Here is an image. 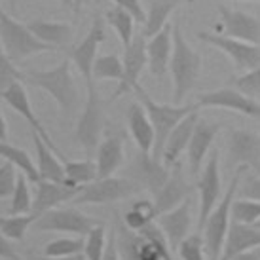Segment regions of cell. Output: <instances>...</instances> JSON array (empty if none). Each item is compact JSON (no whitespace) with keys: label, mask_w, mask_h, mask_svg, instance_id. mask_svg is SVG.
Instances as JSON below:
<instances>
[{"label":"cell","mask_w":260,"mask_h":260,"mask_svg":"<svg viewBox=\"0 0 260 260\" xmlns=\"http://www.w3.org/2000/svg\"><path fill=\"white\" fill-rule=\"evenodd\" d=\"M25 86L40 87L57 101L65 118H73L78 110V87L71 74V59H63L53 69H27L23 71Z\"/></svg>","instance_id":"obj_1"},{"label":"cell","mask_w":260,"mask_h":260,"mask_svg":"<svg viewBox=\"0 0 260 260\" xmlns=\"http://www.w3.org/2000/svg\"><path fill=\"white\" fill-rule=\"evenodd\" d=\"M169 71L173 76V103L181 105L200 80L202 57L186 42L179 23H173V53H171Z\"/></svg>","instance_id":"obj_2"},{"label":"cell","mask_w":260,"mask_h":260,"mask_svg":"<svg viewBox=\"0 0 260 260\" xmlns=\"http://www.w3.org/2000/svg\"><path fill=\"white\" fill-rule=\"evenodd\" d=\"M245 166H239L236 173L232 175V181L228 190L224 192V198L217 203V207L211 211L205 224L202 228L203 236V249H205V260H218L222 253V245L228 228H230V213L232 203H234V196L238 194L239 182H241V175L245 173Z\"/></svg>","instance_id":"obj_3"},{"label":"cell","mask_w":260,"mask_h":260,"mask_svg":"<svg viewBox=\"0 0 260 260\" xmlns=\"http://www.w3.org/2000/svg\"><path fill=\"white\" fill-rule=\"evenodd\" d=\"M135 95L139 97V103L145 107L146 114L152 122V127H154V146H152L150 156L161 159L164 145H166V139L169 137V133L190 112L198 110V105L196 103L194 105H161V103H156L152 101L150 95L141 87V84L135 87Z\"/></svg>","instance_id":"obj_4"},{"label":"cell","mask_w":260,"mask_h":260,"mask_svg":"<svg viewBox=\"0 0 260 260\" xmlns=\"http://www.w3.org/2000/svg\"><path fill=\"white\" fill-rule=\"evenodd\" d=\"M0 44L14 65H21L25 59L44 51H59L50 44L38 40L27 25L19 23L12 15L0 10Z\"/></svg>","instance_id":"obj_5"},{"label":"cell","mask_w":260,"mask_h":260,"mask_svg":"<svg viewBox=\"0 0 260 260\" xmlns=\"http://www.w3.org/2000/svg\"><path fill=\"white\" fill-rule=\"evenodd\" d=\"M87 99L84 105V110L80 114L74 129V141L82 146L86 152L87 159L97 152V146L101 143V135L107 127V118H105V101L97 91L95 80H87Z\"/></svg>","instance_id":"obj_6"},{"label":"cell","mask_w":260,"mask_h":260,"mask_svg":"<svg viewBox=\"0 0 260 260\" xmlns=\"http://www.w3.org/2000/svg\"><path fill=\"white\" fill-rule=\"evenodd\" d=\"M141 192L135 181L129 177H107V179H95L86 186H82L80 194L73 200V205H105L114 203L120 200H125L129 196H135Z\"/></svg>","instance_id":"obj_7"},{"label":"cell","mask_w":260,"mask_h":260,"mask_svg":"<svg viewBox=\"0 0 260 260\" xmlns=\"http://www.w3.org/2000/svg\"><path fill=\"white\" fill-rule=\"evenodd\" d=\"M101 220L87 217L82 211L74 207H63V209H50L42 213L32 222L35 232H69L76 234L78 238H86L95 226H99Z\"/></svg>","instance_id":"obj_8"},{"label":"cell","mask_w":260,"mask_h":260,"mask_svg":"<svg viewBox=\"0 0 260 260\" xmlns=\"http://www.w3.org/2000/svg\"><path fill=\"white\" fill-rule=\"evenodd\" d=\"M169 173H171V169L164 166L161 159H156L146 152L137 150L131 164L125 167L123 177H129L131 181H135L141 186V190H146L152 196H156L167 182Z\"/></svg>","instance_id":"obj_9"},{"label":"cell","mask_w":260,"mask_h":260,"mask_svg":"<svg viewBox=\"0 0 260 260\" xmlns=\"http://www.w3.org/2000/svg\"><path fill=\"white\" fill-rule=\"evenodd\" d=\"M107 40V21L101 14L93 15V23L87 30V35L82 38L80 44H74L67 50V57L78 67L84 80H91V69L93 61L97 59V48Z\"/></svg>","instance_id":"obj_10"},{"label":"cell","mask_w":260,"mask_h":260,"mask_svg":"<svg viewBox=\"0 0 260 260\" xmlns=\"http://www.w3.org/2000/svg\"><path fill=\"white\" fill-rule=\"evenodd\" d=\"M220 23L215 27V32L220 37L236 38L241 42L260 46V19L254 15L218 4Z\"/></svg>","instance_id":"obj_11"},{"label":"cell","mask_w":260,"mask_h":260,"mask_svg":"<svg viewBox=\"0 0 260 260\" xmlns=\"http://www.w3.org/2000/svg\"><path fill=\"white\" fill-rule=\"evenodd\" d=\"M146 42H148V38L141 30L133 37L129 46L123 48V78L122 82H118V87H116V91L112 93L109 103L116 101L118 97L129 93V91H135V87L139 86V76L143 73V69L148 65Z\"/></svg>","instance_id":"obj_12"},{"label":"cell","mask_w":260,"mask_h":260,"mask_svg":"<svg viewBox=\"0 0 260 260\" xmlns=\"http://www.w3.org/2000/svg\"><path fill=\"white\" fill-rule=\"evenodd\" d=\"M198 38L202 42L213 44L218 50H222L228 57L232 59V63L236 67V71H243L249 73L253 69L260 67V46L249 42H241L236 38L220 37L217 32H198Z\"/></svg>","instance_id":"obj_13"},{"label":"cell","mask_w":260,"mask_h":260,"mask_svg":"<svg viewBox=\"0 0 260 260\" xmlns=\"http://www.w3.org/2000/svg\"><path fill=\"white\" fill-rule=\"evenodd\" d=\"M198 192H200V217H198V230L202 234V228L211 211L217 207L218 196H220V159L218 150L211 152L207 164L203 167L202 177L198 181Z\"/></svg>","instance_id":"obj_14"},{"label":"cell","mask_w":260,"mask_h":260,"mask_svg":"<svg viewBox=\"0 0 260 260\" xmlns=\"http://www.w3.org/2000/svg\"><path fill=\"white\" fill-rule=\"evenodd\" d=\"M230 167L245 166L260 171V135L251 129H230L226 133Z\"/></svg>","instance_id":"obj_15"},{"label":"cell","mask_w":260,"mask_h":260,"mask_svg":"<svg viewBox=\"0 0 260 260\" xmlns=\"http://www.w3.org/2000/svg\"><path fill=\"white\" fill-rule=\"evenodd\" d=\"M196 105H198V109L218 107V109L236 110L239 114L260 120V103L253 97H249V95L241 93L239 89H234V87H220L215 91L202 93L198 97Z\"/></svg>","instance_id":"obj_16"},{"label":"cell","mask_w":260,"mask_h":260,"mask_svg":"<svg viewBox=\"0 0 260 260\" xmlns=\"http://www.w3.org/2000/svg\"><path fill=\"white\" fill-rule=\"evenodd\" d=\"M123 146L125 135L120 127L109 123V129L105 133L97 152H95V164H97V179H107L123 166Z\"/></svg>","instance_id":"obj_17"},{"label":"cell","mask_w":260,"mask_h":260,"mask_svg":"<svg viewBox=\"0 0 260 260\" xmlns=\"http://www.w3.org/2000/svg\"><path fill=\"white\" fill-rule=\"evenodd\" d=\"M192 192V186L188 184L184 179V167L181 161H177L171 167V173L167 182L161 186L158 194L154 196V211H156V218L159 215H164L167 211L175 209L177 205H181L184 200H188V196Z\"/></svg>","instance_id":"obj_18"},{"label":"cell","mask_w":260,"mask_h":260,"mask_svg":"<svg viewBox=\"0 0 260 260\" xmlns=\"http://www.w3.org/2000/svg\"><path fill=\"white\" fill-rule=\"evenodd\" d=\"M2 99L12 107V109L17 112V114H21L25 120H27V123H29L30 127H32V131H37L38 135L44 139V143L50 146L51 150L57 154L59 158L65 161V154L59 150L57 146H55V143L51 141L50 133L44 129L42 123L38 122V118L35 116V112H32V109H30V101H29V95H27V89H25V84L23 82H15V84H12V86L8 87L6 91H4V95H2Z\"/></svg>","instance_id":"obj_19"},{"label":"cell","mask_w":260,"mask_h":260,"mask_svg":"<svg viewBox=\"0 0 260 260\" xmlns=\"http://www.w3.org/2000/svg\"><path fill=\"white\" fill-rule=\"evenodd\" d=\"M158 226L166 234L167 241L171 245V251H177L181 241L188 236V230L192 226V202L184 200L175 209L167 211L156 218Z\"/></svg>","instance_id":"obj_20"},{"label":"cell","mask_w":260,"mask_h":260,"mask_svg":"<svg viewBox=\"0 0 260 260\" xmlns=\"http://www.w3.org/2000/svg\"><path fill=\"white\" fill-rule=\"evenodd\" d=\"M171 53H173V23H166V27L146 42L148 69L154 78H161L167 73L171 63Z\"/></svg>","instance_id":"obj_21"},{"label":"cell","mask_w":260,"mask_h":260,"mask_svg":"<svg viewBox=\"0 0 260 260\" xmlns=\"http://www.w3.org/2000/svg\"><path fill=\"white\" fill-rule=\"evenodd\" d=\"M80 190H82V186H69V184H61V182H37V194L32 200V211L30 213L40 217L42 213L55 209L61 203L73 202L74 198L80 194Z\"/></svg>","instance_id":"obj_22"},{"label":"cell","mask_w":260,"mask_h":260,"mask_svg":"<svg viewBox=\"0 0 260 260\" xmlns=\"http://www.w3.org/2000/svg\"><path fill=\"white\" fill-rule=\"evenodd\" d=\"M260 247V228L254 224L230 222L226 239H224L222 253L218 260H232L234 256Z\"/></svg>","instance_id":"obj_23"},{"label":"cell","mask_w":260,"mask_h":260,"mask_svg":"<svg viewBox=\"0 0 260 260\" xmlns=\"http://www.w3.org/2000/svg\"><path fill=\"white\" fill-rule=\"evenodd\" d=\"M220 125L215 122H207V120H198L192 133V139L188 143V166H190V173L192 177L200 175V167H202L203 159L207 156L213 141L217 137Z\"/></svg>","instance_id":"obj_24"},{"label":"cell","mask_w":260,"mask_h":260,"mask_svg":"<svg viewBox=\"0 0 260 260\" xmlns=\"http://www.w3.org/2000/svg\"><path fill=\"white\" fill-rule=\"evenodd\" d=\"M200 120V114L198 112H190V114L181 120L173 127V131L169 133V137L166 139V145H164V152H161V161L164 166H167L169 169L179 161L181 154L188 148V143L192 139V133H194L196 123Z\"/></svg>","instance_id":"obj_25"},{"label":"cell","mask_w":260,"mask_h":260,"mask_svg":"<svg viewBox=\"0 0 260 260\" xmlns=\"http://www.w3.org/2000/svg\"><path fill=\"white\" fill-rule=\"evenodd\" d=\"M125 118H127V127H129V133L137 148L141 152L150 154L154 146V127H152L145 107L137 101L129 103V107L125 110Z\"/></svg>","instance_id":"obj_26"},{"label":"cell","mask_w":260,"mask_h":260,"mask_svg":"<svg viewBox=\"0 0 260 260\" xmlns=\"http://www.w3.org/2000/svg\"><path fill=\"white\" fill-rule=\"evenodd\" d=\"M29 30L42 42L50 44L59 51L69 50L71 40L74 37V27L71 23H57V21H44V19H32L27 23Z\"/></svg>","instance_id":"obj_27"},{"label":"cell","mask_w":260,"mask_h":260,"mask_svg":"<svg viewBox=\"0 0 260 260\" xmlns=\"http://www.w3.org/2000/svg\"><path fill=\"white\" fill-rule=\"evenodd\" d=\"M30 137H32V143H35V148H37V158H38L37 169H38V175H40V181H51V182L67 184L65 167L59 161L57 154L44 143V139L38 135L37 131H30Z\"/></svg>","instance_id":"obj_28"},{"label":"cell","mask_w":260,"mask_h":260,"mask_svg":"<svg viewBox=\"0 0 260 260\" xmlns=\"http://www.w3.org/2000/svg\"><path fill=\"white\" fill-rule=\"evenodd\" d=\"M181 0H150V6L146 10V19L143 23V32L146 38H152L169 23V15L173 14Z\"/></svg>","instance_id":"obj_29"},{"label":"cell","mask_w":260,"mask_h":260,"mask_svg":"<svg viewBox=\"0 0 260 260\" xmlns=\"http://www.w3.org/2000/svg\"><path fill=\"white\" fill-rule=\"evenodd\" d=\"M116 247L120 260H139V251L143 245V236L139 232L127 228V224L123 222V218L116 217Z\"/></svg>","instance_id":"obj_30"},{"label":"cell","mask_w":260,"mask_h":260,"mask_svg":"<svg viewBox=\"0 0 260 260\" xmlns=\"http://www.w3.org/2000/svg\"><path fill=\"white\" fill-rule=\"evenodd\" d=\"M0 156L6 159V161H10V164H14L21 173H25V177L30 182H35V184L40 182V175H38L37 166L32 164L30 156L23 148L10 145L8 141H0Z\"/></svg>","instance_id":"obj_31"},{"label":"cell","mask_w":260,"mask_h":260,"mask_svg":"<svg viewBox=\"0 0 260 260\" xmlns=\"http://www.w3.org/2000/svg\"><path fill=\"white\" fill-rule=\"evenodd\" d=\"M105 21L118 32L123 48L129 46L133 37H135V19L129 12L122 10L120 6H112L105 12Z\"/></svg>","instance_id":"obj_32"},{"label":"cell","mask_w":260,"mask_h":260,"mask_svg":"<svg viewBox=\"0 0 260 260\" xmlns=\"http://www.w3.org/2000/svg\"><path fill=\"white\" fill-rule=\"evenodd\" d=\"M63 167H65L67 184L71 186H86L97 179V164L91 159H82V161L65 159Z\"/></svg>","instance_id":"obj_33"},{"label":"cell","mask_w":260,"mask_h":260,"mask_svg":"<svg viewBox=\"0 0 260 260\" xmlns=\"http://www.w3.org/2000/svg\"><path fill=\"white\" fill-rule=\"evenodd\" d=\"M91 78L93 80H118L123 78V63L116 53H105L97 55L91 69Z\"/></svg>","instance_id":"obj_34"},{"label":"cell","mask_w":260,"mask_h":260,"mask_svg":"<svg viewBox=\"0 0 260 260\" xmlns=\"http://www.w3.org/2000/svg\"><path fill=\"white\" fill-rule=\"evenodd\" d=\"M38 218L35 213L27 215H10V217H0V232L12 241H23L25 234L29 230V226Z\"/></svg>","instance_id":"obj_35"},{"label":"cell","mask_w":260,"mask_h":260,"mask_svg":"<svg viewBox=\"0 0 260 260\" xmlns=\"http://www.w3.org/2000/svg\"><path fill=\"white\" fill-rule=\"evenodd\" d=\"M152 220H156V211H154V203L148 202V200L135 202L123 215V222L127 224V228L135 232L145 228L146 224L152 222Z\"/></svg>","instance_id":"obj_36"},{"label":"cell","mask_w":260,"mask_h":260,"mask_svg":"<svg viewBox=\"0 0 260 260\" xmlns=\"http://www.w3.org/2000/svg\"><path fill=\"white\" fill-rule=\"evenodd\" d=\"M84 247H86V238H59L55 241H50L42 249V253L48 256L63 258V256L84 254Z\"/></svg>","instance_id":"obj_37"},{"label":"cell","mask_w":260,"mask_h":260,"mask_svg":"<svg viewBox=\"0 0 260 260\" xmlns=\"http://www.w3.org/2000/svg\"><path fill=\"white\" fill-rule=\"evenodd\" d=\"M27 177L25 173H17V182H15V190L12 196V203H10V215H27L32 211V202H30V190L27 184Z\"/></svg>","instance_id":"obj_38"},{"label":"cell","mask_w":260,"mask_h":260,"mask_svg":"<svg viewBox=\"0 0 260 260\" xmlns=\"http://www.w3.org/2000/svg\"><path fill=\"white\" fill-rule=\"evenodd\" d=\"M232 220L241 224H256L260 220V202L254 200H236L232 203Z\"/></svg>","instance_id":"obj_39"},{"label":"cell","mask_w":260,"mask_h":260,"mask_svg":"<svg viewBox=\"0 0 260 260\" xmlns=\"http://www.w3.org/2000/svg\"><path fill=\"white\" fill-rule=\"evenodd\" d=\"M105 247H107V226H105V222H101L86 236L84 256L87 260H103Z\"/></svg>","instance_id":"obj_40"},{"label":"cell","mask_w":260,"mask_h":260,"mask_svg":"<svg viewBox=\"0 0 260 260\" xmlns=\"http://www.w3.org/2000/svg\"><path fill=\"white\" fill-rule=\"evenodd\" d=\"M15 82H23V71H19L17 65L10 61V57L4 53L2 44H0V99L8 87Z\"/></svg>","instance_id":"obj_41"},{"label":"cell","mask_w":260,"mask_h":260,"mask_svg":"<svg viewBox=\"0 0 260 260\" xmlns=\"http://www.w3.org/2000/svg\"><path fill=\"white\" fill-rule=\"evenodd\" d=\"M139 234L158 247V251L161 253V258H164V260H173V254H171V245H169L166 234L161 232V228L158 226V222H156V220H152V222L146 224L145 228H141V230H139Z\"/></svg>","instance_id":"obj_42"},{"label":"cell","mask_w":260,"mask_h":260,"mask_svg":"<svg viewBox=\"0 0 260 260\" xmlns=\"http://www.w3.org/2000/svg\"><path fill=\"white\" fill-rule=\"evenodd\" d=\"M181 260H205V249H203V236L200 232L190 234L181 241L177 249Z\"/></svg>","instance_id":"obj_43"},{"label":"cell","mask_w":260,"mask_h":260,"mask_svg":"<svg viewBox=\"0 0 260 260\" xmlns=\"http://www.w3.org/2000/svg\"><path fill=\"white\" fill-rule=\"evenodd\" d=\"M234 84H236V87H238L241 93L249 95L253 99L260 97V67L238 76V78L234 80Z\"/></svg>","instance_id":"obj_44"},{"label":"cell","mask_w":260,"mask_h":260,"mask_svg":"<svg viewBox=\"0 0 260 260\" xmlns=\"http://www.w3.org/2000/svg\"><path fill=\"white\" fill-rule=\"evenodd\" d=\"M15 182H17V175H15V166L6 161L0 167V200L2 198H10L14 196Z\"/></svg>","instance_id":"obj_45"},{"label":"cell","mask_w":260,"mask_h":260,"mask_svg":"<svg viewBox=\"0 0 260 260\" xmlns=\"http://www.w3.org/2000/svg\"><path fill=\"white\" fill-rule=\"evenodd\" d=\"M116 6H120L122 10L129 12L133 15V19L139 23H145L146 19V10L143 8L141 0H112Z\"/></svg>","instance_id":"obj_46"},{"label":"cell","mask_w":260,"mask_h":260,"mask_svg":"<svg viewBox=\"0 0 260 260\" xmlns=\"http://www.w3.org/2000/svg\"><path fill=\"white\" fill-rule=\"evenodd\" d=\"M238 192L241 194V198L260 202V177H247L243 186L238 188Z\"/></svg>","instance_id":"obj_47"},{"label":"cell","mask_w":260,"mask_h":260,"mask_svg":"<svg viewBox=\"0 0 260 260\" xmlns=\"http://www.w3.org/2000/svg\"><path fill=\"white\" fill-rule=\"evenodd\" d=\"M139 260H164V258H161V253L158 251V247L145 238L143 239V245H141V251H139Z\"/></svg>","instance_id":"obj_48"},{"label":"cell","mask_w":260,"mask_h":260,"mask_svg":"<svg viewBox=\"0 0 260 260\" xmlns=\"http://www.w3.org/2000/svg\"><path fill=\"white\" fill-rule=\"evenodd\" d=\"M0 256L8 260H21L17 251H15L14 243H12V239H8L2 232H0Z\"/></svg>","instance_id":"obj_49"},{"label":"cell","mask_w":260,"mask_h":260,"mask_svg":"<svg viewBox=\"0 0 260 260\" xmlns=\"http://www.w3.org/2000/svg\"><path fill=\"white\" fill-rule=\"evenodd\" d=\"M103 260H120V254H118V247H116V232L114 230L109 234V241H107V247H105V254H103Z\"/></svg>","instance_id":"obj_50"},{"label":"cell","mask_w":260,"mask_h":260,"mask_svg":"<svg viewBox=\"0 0 260 260\" xmlns=\"http://www.w3.org/2000/svg\"><path fill=\"white\" fill-rule=\"evenodd\" d=\"M86 256L84 254H74V256H63V258H57V256H48V254H38V253H29L25 254V258L23 260H84Z\"/></svg>","instance_id":"obj_51"},{"label":"cell","mask_w":260,"mask_h":260,"mask_svg":"<svg viewBox=\"0 0 260 260\" xmlns=\"http://www.w3.org/2000/svg\"><path fill=\"white\" fill-rule=\"evenodd\" d=\"M232 260H260V251H254V249H251V251H245V253L234 256Z\"/></svg>","instance_id":"obj_52"},{"label":"cell","mask_w":260,"mask_h":260,"mask_svg":"<svg viewBox=\"0 0 260 260\" xmlns=\"http://www.w3.org/2000/svg\"><path fill=\"white\" fill-rule=\"evenodd\" d=\"M0 101H2V99H0ZM0 141H8V127H6L4 114H2V107H0Z\"/></svg>","instance_id":"obj_53"},{"label":"cell","mask_w":260,"mask_h":260,"mask_svg":"<svg viewBox=\"0 0 260 260\" xmlns=\"http://www.w3.org/2000/svg\"><path fill=\"white\" fill-rule=\"evenodd\" d=\"M86 2H89V0H73V12L76 17L80 15V12H82V8H84Z\"/></svg>","instance_id":"obj_54"},{"label":"cell","mask_w":260,"mask_h":260,"mask_svg":"<svg viewBox=\"0 0 260 260\" xmlns=\"http://www.w3.org/2000/svg\"><path fill=\"white\" fill-rule=\"evenodd\" d=\"M59 2H61L67 10H73V0H59Z\"/></svg>","instance_id":"obj_55"},{"label":"cell","mask_w":260,"mask_h":260,"mask_svg":"<svg viewBox=\"0 0 260 260\" xmlns=\"http://www.w3.org/2000/svg\"><path fill=\"white\" fill-rule=\"evenodd\" d=\"M8 2H10V10L14 12L15 8H17V0H8Z\"/></svg>","instance_id":"obj_56"},{"label":"cell","mask_w":260,"mask_h":260,"mask_svg":"<svg viewBox=\"0 0 260 260\" xmlns=\"http://www.w3.org/2000/svg\"><path fill=\"white\" fill-rule=\"evenodd\" d=\"M186 2H188V4H192V2H194V0H186Z\"/></svg>","instance_id":"obj_57"},{"label":"cell","mask_w":260,"mask_h":260,"mask_svg":"<svg viewBox=\"0 0 260 260\" xmlns=\"http://www.w3.org/2000/svg\"><path fill=\"white\" fill-rule=\"evenodd\" d=\"M254 226H258V228H260V220H258V222H256V224H254Z\"/></svg>","instance_id":"obj_58"},{"label":"cell","mask_w":260,"mask_h":260,"mask_svg":"<svg viewBox=\"0 0 260 260\" xmlns=\"http://www.w3.org/2000/svg\"><path fill=\"white\" fill-rule=\"evenodd\" d=\"M0 260H8V258H2V256H0Z\"/></svg>","instance_id":"obj_59"},{"label":"cell","mask_w":260,"mask_h":260,"mask_svg":"<svg viewBox=\"0 0 260 260\" xmlns=\"http://www.w3.org/2000/svg\"><path fill=\"white\" fill-rule=\"evenodd\" d=\"M0 2H2V0H0Z\"/></svg>","instance_id":"obj_60"}]
</instances>
